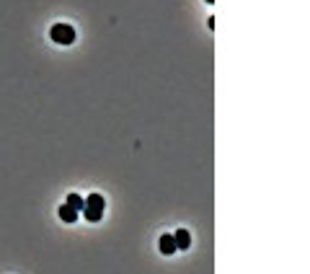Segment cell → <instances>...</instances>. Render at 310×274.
I'll return each instance as SVG.
<instances>
[{"label":"cell","instance_id":"cell-1","mask_svg":"<svg viewBox=\"0 0 310 274\" xmlns=\"http://www.w3.org/2000/svg\"><path fill=\"white\" fill-rule=\"evenodd\" d=\"M49 34H52V39L57 44H73L75 42V29L67 26V24H54Z\"/></svg>","mask_w":310,"mask_h":274},{"label":"cell","instance_id":"cell-2","mask_svg":"<svg viewBox=\"0 0 310 274\" xmlns=\"http://www.w3.org/2000/svg\"><path fill=\"white\" fill-rule=\"evenodd\" d=\"M174 241H176V248H189L191 246V235H189V230H176L174 233Z\"/></svg>","mask_w":310,"mask_h":274},{"label":"cell","instance_id":"cell-3","mask_svg":"<svg viewBox=\"0 0 310 274\" xmlns=\"http://www.w3.org/2000/svg\"><path fill=\"white\" fill-rule=\"evenodd\" d=\"M86 207H93V210H103V207H106V199H103L101 197V194H88V197H86Z\"/></svg>","mask_w":310,"mask_h":274},{"label":"cell","instance_id":"cell-4","mask_svg":"<svg viewBox=\"0 0 310 274\" xmlns=\"http://www.w3.org/2000/svg\"><path fill=\"white\" fill-rule=\"evenodd\" d=\"M160 251H163V254H174L176 251V241H174V235H160Z\"/></svg>","mask_w":310,"mask_h":274},{"label":"cell","instance_id":"cell-5","mask_svg":"<svg viewBox=\"0 0 310 274\" xmlns=\"http://www.w3.org/2000/svg\"><path fill=\"white\" fill-rule=\"evenodd\" d=\"M60 218H62L65 223H75V220H78V210H73L70 204L65 202L62 207H60Z\"/></svg>","mask_w":310,"mask_h":274},{"label":"cell","instance_id":"cell-6","mask_svg":"<svg viewBox=\"0 0 310 274\" xmlns=\"http://www.w3.org/2000/svg\"><path fill=\"white\" fill-rule=\"evenodd\" d=\"M67 204H70L73 210H78V212H80V210L86 207V199L80 197V194H75V191H73V194H67Z\"/></svg>","mask_w":310,"mask_h":274},{"label":"cell","instance_id":"cell-7","mask_svg":"<svg viewBox=\"0 0 310 274\" xmlns=\"http://www.w3.org/2000/svg\"><path fill=\"white\" fill-rule=\"evenodd\" d=\"M83 215H86V220H88V223H98V220H101V215H103V210H93V207H83Z\"/></svg>","mask_w":310,"mask_h":274},{"label":"cell","instance_id":"cell-8","mask_svg":"<svg viewBox=\"0 0 310 274\" xmlns=\"http://www.w3.org/2000/svg\"><path fill=\"white\" fill-rule=\"evenodd\" d=\"M207 3H215V0H207Z\"/></svg>","mask_w":310,"mask_h":274}]
</instances>
